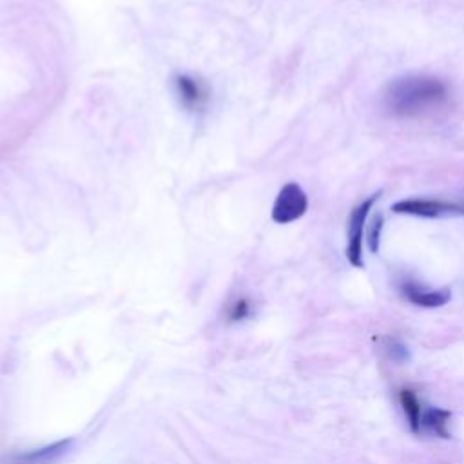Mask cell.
<instances>
[{"mask_svg": "<svg viewBox=\"0 0 464 464\" xmlns=\"http://www.w3.org/2000/svg\"><path fill=\"white\" fill-rule=\"evenodd\" d=\"M450 98L448 86L441 78L410 75L390 82L384 91V109L395 118H415L444 106Z\"/></svg>", "mask_w": 464, "mask_h": 464, "instance_id": "obj_1", "label": "cell"}, {"mask_svg": "<svg viewBox=\"0 0 464 464\" xmlns=\"http://www.w3.org/2000/svg\"><path fill=\"white\" fill-rule=\"evenodd\" d=\"M379 200L378 194H372L370 198L356 205L350 211L348 216V227H347V259L348 263L356 268H361L364 265L363 259V236L367 231V223L370 220V212L373 209V203Z\"/></svg>", "mask_w": 464, "mask_h": 464, "instance_id": "obj_2", "label": "cell"}, {"mask_svg": "<svg viewBox=\"0 0 464 464\" xmlns=\"http://www.w3.org/2000/svg\"><path fill=\"white\" fill-rule=\"evenodd\" d=\"M174 93L180 106L192 115H200L211 102V86L200 76L182 73L174 76Z\"/></svg>", "mask_w": 464, "mask_h": 464, "instance_id": "obj_3", "label": "cell"}, {"mask_svg": "<svg viewBox=\"0 0 464 464\" xmlns=\"http://www.w3.org/2000/svg\"><path fill=\"white\" fill-rule=\"evenodd\" d=\"M395 214H408L419 218L464 216V205L448 200H430V198H408L392 205Z\"/></svg>", "mask_w": 464, "mask_h": 464, "instance_id": "obj_4", "label": "cell"}, {"mask_svg": "<svg viewBox=\"0 0 464 464\" xmlns=\"http://www.w3.org/2000/svg\"><path fill=\"white\" fill-rule=\"evenodd\" d=\"M308 209V196L298 183H287L281 187V191L276 196L272 207V220L279 225L292 223L305 216Z\"/></svg>", "mask_w": 464, "mask_h": 464, "instance_id": "obj_5", "label": "cell"}, {"mask_svg": "<svg viewBox=\"0 0 464 464\" xmlns=\"http://www.w3.org/2000/svg\"><path fill=\"white\" fill-rule=\"evenodd\" d=\"M401 294L406 301H410L415 307L423 308H439L444 307L446 303L452 298V292L448 288H426L424 285L417 281H412V279H406V281L401 283Z\"/></svg>", "mask_w": 464, "mask_h": 464, "instance_id": "obj_6", "label": "cell"}, {"mask_svg": "<svg viewBox=\"0 0 464 464\" xmlns=\"http://www.w3.org/2000/svg\"><path fill=\"white\" fill-rule=\"evenodd\" d=\"M450 419L452 412L444 408H424L421 415V432L432 434L441 439H448L450 437Z\"/></svg>", "mask_w": 464, "mask_h": 464, "instance_id": "obj_7", "label": "cell"}, {"mask_svg": "<svg viewBox=\"0 0 464 464\" xmlns=\"http://www.w3.org/2000/svg\"><path fill=\"white\" fill-rule=\"evenodd\" d=\"M399 403H401V408H403L404 415L408 419L410 430L414 434H421V415H423V403L419 401L417 394L414 390L403 388L399 392Z\"/></svg>", "mask_w": 464, "mask_h": 464, "instance_id": "obj_8", "label": "cell"}, {"mask_svg": "<svg viewBox=\"0 0 464 464\" xmlns=\"http://www.w3.org/2000/svg\"><path fill=\"white\" fill-rule=\"evenodd\" d=\"M66 450V443L55 444V446H47L38 452H31V454L15 455L13 459L5 461V464H51L55 463Z\"/></svg>", "mask_w": 464, "mask_h": 464, "instance_id": "obj_9", "label": "cell"}, {"mask_svg": "<svg viewBox=\"0 0 464 464\" xmlns=\"http://www.w3.org/2000/svg\"><path fill=\"white\" fill-rule=\"evenodd\" d=\"M383 225H384L383 214H375V216L370 220V225L367 223V227H369V232H367V242H369V248L372 254H375L379 251L381 234H383Z\"/></svg>", "mask_w": 464, "mask_h": 464, "instance_id": "obj_10", "label": "cell"}, {"mask_svg": "<svg viewBox=\"0 0 464 464\" xmlns=\"http://www.w3.org/2000/svg\"><path fill=\"white\" fill-rule=\"evenodd\" d=\"M386 352L390 353V358L392 359H397V361H401V359H404V356H406V348H404V345L397 343L395 339H386Z\"/></svg>", "mask_w": 464, "mask_h": 464, "instance_id": "obj_11", "label": "cell"}]
</instances>
